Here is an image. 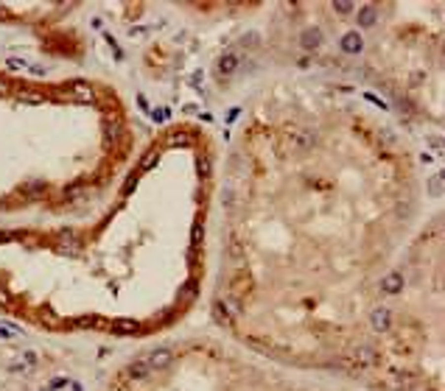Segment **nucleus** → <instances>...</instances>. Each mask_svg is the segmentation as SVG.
I'll list each match as a JSON object with an SVG mask.
<instances>
[{
  "label": "nucleus",
  "instance_id": "nucleus-1",
  "mask_svg": "<svg viewBox=\"0 0 445 391\" xmlns=\"http://www.w3.org/2000/svg\"><path fill=\"white\" fill-rule=\"evenodd\" d=\"M65 90H68L76 101H81V104H93V101H96V92H93V87H90L87 81H70Z\"/></svg>",
  "mask_w": 445,
  "mask_h": 391
},
{
  "label": "nucleus",
  "instance_id": "nucleus-2",
  "mask_svg": "<svg viewBox=\"0 0 445 391\" xmlns=\"http://www.w3.org/2000/svg\"><path fill=\"white\" fill-rule=\"evenodd\" d=\"M300 45H303L306 51H316V48L322 45V31H319V28H308V31H303Z\"/></svg>",
  "mask_w": 445,
  "mask_h": 391
},
{
  "label": "nucleus",
  "instance_id": "nucleus-3",
  "mask_svg": "<svg viewBox=\"0 0 445 391\" xmlns=\"http://www.w3.org/2000/svg\"><path fill=\"white\" fill-rule=\"evenodd\" d=\"M339 48L344 53H361V48H364V42H361V34H344L342 36V42H339Z\"/></svg>",
  "mask_w": 445,
  "mask_h": 391
},
{
  "label": "nucleus",
  "instance_id": "nucleus-4",
  "mask_svg": "<svg viewBox=\"0 0 445 391\" xmlns=\"http://www.w3.org/2000/svg\"><path fill=\"white\" fill-rule=\"evenodd\" d=\"M146 361H148L151 369H168V366H171V352H168V349H154Z\"/></svg>",
  "mask_w": 445,
  "mask_h": 391
},
{
  "label": "nucleus",
  "instance_id": "nucleus-5",
  "mask_svg": "<svg viewBox=\"0 0 445 391\" xmlns=\"http://www.w3.org/2000/svg\"><path fill=\"white\" fill-rule=\"evenodd\" d=\"M236 67H238V56H236V53H224V56L218 59V73H221V76L236 73Z\"/></svg>",
  "mask_w": 445,
  "mask_h": 391
},
{
  "label": "nucleus",
  "instance_id": "nucleus-6",
  "mask_svg": "<svg viewBox=\"0 0 445 391\" xmlns=\"http://www.w3.org/2000/svg\"><path fill=\"white\" fill-rule=\"evenodd\" d=\"M370 322H373L376 330H386V327H389V310H386V307H376L373 316H370Z\"/></svg>",
  "mask_w": 445,
  "mask_h": 391
},
{
  "label": "nucleus",
  "instance_id": "nucleus-7",
  "mask_svg": "<svg viewBox=\"0 0 445 391\" xmlns=\"http://www.w3.org/2000/svg\"><path fill=\"white\" fill-rule=\"evenodd\" d=\"M381 288H384V294H398V291L403 288V277L398 274V271H395V274H386Z\"/></svg>",
  "mask_w": 445,
  "mask_h": 391
},
{
  "label": "nucleus",
  "instance_id": "nucleus-8",
  "mask_svg": "<svg viewBox=\"0 0 445 391\" xmlns=\"http://www.w3.org/2000/svg\"><path fill=\"white\" fill-rule=\"evenodd\" d=\"M294 143L300 148H311V146H316V134L314 131H294Z\"/></svg>",
  "mask_w": 445,
  "mask_h": 391
},
{
  "label": "nucleus",
  "instance_id": "nucleus-9",
  "mask_svg": "<svg viewBox=\"0 0 445 391\" xmlns=\"http://www.w3.org/2000/svg\"><path fill=\"white\" fill-rule=\"evenodd\" d=\"M376 17H378L376 9H373V6H364V9L358 11V26H361V28H370L373 23H376Z\"/></svg>",
  "mask_w": 445,
  "mask_h": 391
},
{
  "label": "nucleus",
  "instance_id": "nucleus-10",
  "mask_svg": "<svg viewBox=\"0 0 445 391\" xmlns=\"http://www.w3.org/2000/svg\"><path fill=\"white\" fill-rule=\"evenodd\" d=\"M118 131H121V126L115 120H104V140H106V146H112V140L118 137Z\"/></svg>",
  "mask_w": 445,
  "mask_h": 391
},
{
  "label": "nucleus",
  "instance_id": "nucleus-11",
  "mask_svg": "<svg viewBox=\"0 0 445 391\" xmlns=\"http://www.w3.org/2000/svg\"><path fill=\"white\" fill-rule=\"evenodd\" d=\"M333 11H339V14H353V11H356V3H350V0H336V3H333Z\"/></svg>",
  "mask_w": 445,
  "mask_h": 391
},
{
  "label": "nucleus",
  "instance_id": "nucleus-12",
  "mask_svg": "<svg viewBox=\"0 0 445 391\" xmlns=\"http://www.w3.org/2000/svg\"><path fill=\"white\" fill-rule=\"evenodd\" d=\"M62 252H79V243H76V238H70V235H62Z\"/></svg>",
  "mask_w": 445,
  "mask_h": 391
},
{
  "label": "nucleus",
  "instance_id": "nucleus-13",
  "mask_svg": "<svg viewBox=\"0 0 445 391\" xmlns=\"http://www.w3.org/2000/svg\"><path fill=\"white\" fill-rule=\"evenodd\" d=\"M20 101H31V104H39V101H45L42 92H31V90H23L20 92Z\"/></svg>",
  "mask_w": 445,
  "mask_h": 391
},
{
  "label": "nucleus",
  "instance_id": "nucleus-14",
  "mask_svg": "<svg viewBox=\"0 0 445 391\" xmlns=\"http://www.w3.org/2000/svg\"><path fill=\"white\" fill-rule=\"evenodd\" d=\"M115 332H137V324L135 322H115Z\"/></svg>",
  "mask_w": 445,
  "mask_h": 391
},
{
  "label": "nucleus",
  "instance_id": "nucleus-15",
  "mask_svg": "<svg viewBox=\"0 0 445 391\" xmlns=\"http://www.w3.org/2000/svg\"><path fill=\"white\" fill-rule=\"evenodd\" d=\"M160 159V151H148L146 156H143V162H140V168H151L154 162Z\"/></svg>",
  "mask_w": 445,
  "mask_h": 391
},
{
  "label": "nucleus",
  "instance_id": "nucleus-16",
  "mask_svg": "<svg viewBox=\"0 0 445 391\" xmlns=\"http://www.w3.org/2000/svg\"><path fill=\"white\" fill-rule=\"evenodd\" d=\"M202 241V224H196L193 226V243H199Z\"/></svg>",
  "mask_w": 445,
  "mask_h": 391
},
{
  "label": "nucleus",
  "instance_id": "nucleus-17",
  "mask_svg": "<svg viewBox=\"0 0 445 391\" xmlns=\"http://www.w3.org/2000/svg\"><path fill=\"white\" fill-rule=\"evenodd\" d=\"M9 81H6V78H0V95H9Z\"/></svg>",
  "mask_w": 445,
  "mask_h": 391
},
{
  "label": "nucleus",
  "instance_id": "nucleus-18",
  "mask_svg": "<svg viewBox=\"0 0 445 391\" xmlns=\"http://www.w3.org/2000/svg\"><path fill=\"white\" fill-rule=\"evenodd\" d=\"M9 67L20 70V67H26V61H23V59H9Z\"/></svg>",
  "mask_w": 445,
  "mask_h": 391
}]
</instances>
